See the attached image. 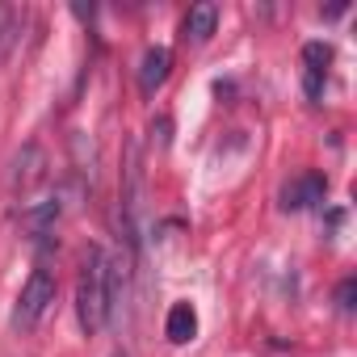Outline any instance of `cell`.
<instances>
[{
    "label": "cell",
    "instance_id": "6da1fadb",
    "mask_svg": "<svg viewBox=\"0 0 357 357\" xmlns=\"http://www.w3.org/2000/svg\"><path fill=\"white\" fill-rule=\"evenodd\" d=\"M114 307V286H109V252L101 244H93L80 261V278H76V319L84 328V336L101 332Z\"/></svg>",
    "mask_w": 357,
    "mask_h": 357
},
{
    "label": "cell",
    "instance_id": "7a4b0ae2",
    "mask_svg": "<svg viewBox=\"0 0 357 357\" xmlns=\"http://www.w3.org/2000/svg\"><path fill=\"white\" fill-rule=\"evenodd\" d=\"M55 290H59V286H55L51 269H34V273L26 278L22 294H17V307H13V328H17V332H34V328L43 324V315L51 311Z\"/></svg>",
    "mask_w": 357,
    "mask_h": 357
},
{
    "label": "cell",
    "instance_id": "3957f363",
    "mask_svg": "<svg viewBox=\"0 0 357 357\" xmlns=\"http://www.w3.org/2000/svg\"><path fill=\"white\" fill-rule=\"evenodd\" d=\"M328 194V176L324 172H303L290 185H282V211H311Z\"/></svg>",
    "mask_w": 357,
    "mask_h": 357
},
{
    "label": "cell",
    "instance_id": "277c9868",
    "mask_svg": "<svg viewBox=\"0 0 357 357\" xmlns=\"http://www.w3.org/2000/svg\"><path fill=\"white\" fill-rule=\"evenodd\" d=\"M168 72H172V51L168 47H147L143 59H139V93L143 97H155L164 89Z\"/></svg>",
    "mask_w": 357,
    "mask_h": 357
},
{
    "label": "cell",
    "instance_id": "5b68a950",
    "mask_svg": "<svg viewBox=\"0 0 357 357\" xmlns=\"http://www.w3.org/2000/svg\"><path fill=\"white\" fill-rule=\"evenodd\" d=\"M303 63H307V72H303V89H307L311 101H319V97H324V76H328L332 51H328L324 43H307V47H303Z\"/></svg>",
    "mask_w": 357,
    "mask_h": 357
},
{
    "label": "cell",
    "instance_id": "8992f818",
    "mask_svg": "<svg viewBox=\"0 0 357 357\" xmlns=\"http://www.w3.org/2000/svg\"><path fill=\"white\" fill-rule=\"evenodd\" d=\"M164 336H168L172 344H190V340L198 336V311H194V303H172V307H168V315H164Z\"/></svg>",
    "mask_w": 357,
    "mask_h": 357
},
{
    "label": "cell",
    "instance_id": "52a82bcc",
    "mask_svg": "<svg viewBox=\"0 0 357 357\" xmlns=\"http://www.w3.org/2000/svg\"><path fill=\"white\" fill-rule=\"evenodd\" d=\"M215 26H219V9L211 5H194L190 13H185V22H181V38L185 43H206L211 34H215Z\"/></svg>",
    "mask_w": 357,
    "mask_h": 357
},
{
    "label": "cell",
    "instance_id": "ba28073f",
    "mask_svg": "<svg viewBox=\"0 0 357 357\" xmlns=\"http://www.w3.org/2000/svg\"><path fill=\"white\" fill-rule=\"evenodd\" d=\"M22 223H26V231H30L34 240H43V236L59 223V202H38V206H26Z\"/></svg>",
    "mask_w": 357,
    "mask_h": 357
},
{
    "label": "cell",
    "instance_id": "9c48e42d",
    "mask_svg": "<svg viewBox=\"0 0 357 357\" xmlns=\"http://www.w3.org/2000/svg\"><path fill=\"white\" fill-rule=\"evenodd\" d=\"M353 294H357V282L344 278V282L336 286V307H340V311H353Z\"/></svg>",
    "mask_w": 357,
    "mask_h": 357
},
{
    "label": "cell",
    "instance_id": "30bf717a",
    "mask_svg": "<svg viewBox=\"0 0 357 357\" xmlns=\"http://www.w3.org/2000/svg\"><path fill=\"white\" fill-rule=\"evenodd\" d=\"M109 357H130V353H126V349H114V353H109Z\"/></svg>",
    "mask_w": 357,
    "mask_h": 357
}]
</instances>
